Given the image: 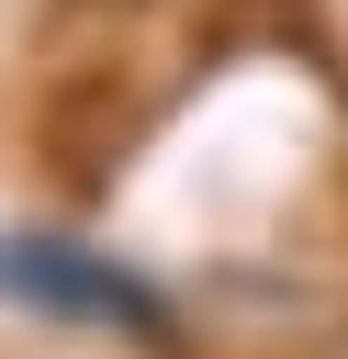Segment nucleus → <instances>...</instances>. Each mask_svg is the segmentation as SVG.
Wrapping results in <instances>:
<instances>
[{
	"instance_id": "nucleus-1",
	"label": "nucleus",
	"mask_w": 348,
	"mask_h": 359,
	"mask_svg": "<svg viewBox=\"0 0 348 359\" xmlns=\"http://www.w3.org/2000/svg\"><path fill=\"white\" fill-rule=\"evenodd\" d=\"M0 303L22 314H56V325H90V337H135V348H180V314L146 269H123L112 247H79V236H0Z\"/></svg>"
}]
</instances>
